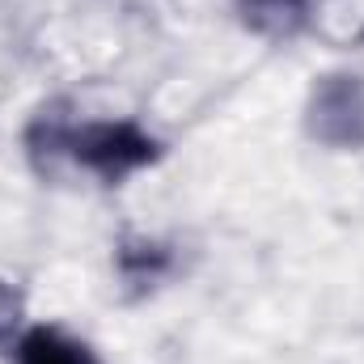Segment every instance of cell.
Masks as SVG:
<instances>
[{
  "label": "cell",
  "mask_w": 364,
  "mask_h": 364,
  "mask_svg": "<svg viewBox=\"0 0 364 364\" xmlns=\"http://www.w3.org/2000/svg\"><path fill=\"white\" fill-rule=\"evenodd\" d=\"M30 149L47 157H68L73 166L90 170L106 186H119L123 178L140 174L161 157L157 136H149L132 119H60V114H38L30 127Z\"/></svg>",
  "instance_id": "cell-1"
},
{
  "label": "cell",
  "mask_w": 364,
  "mask_h": 364,
  "mask_svg": "<svg viewBox=\"0 0 364 364\" xmlns=\"http://www.w3.org/2000/svg\"><path fill=\"white\" fill-rule=\"evenodd\" d=\"M305 127L326 149H364V77H322L305 102Z\"/></svg>",
  "instance_id": "cell-2"
},
{
  "label": "cell",
  "mask_w": 364,
  "mask_h": 364,
  "mask_svg": "<svg viewBox=\"0 0 364 364\" xmlns=\"http://www.w3.org/2000/svg\"><path fill=\"white\" fill-rule=\"evenodd\" d=\"M233 9L242 26L263 38H292L314 17V0H233Z\"/></svg>",
  "instance_id": "cell-3"
},
{
  "label": "cell",
  "mask_w": 364,
  "mask_h": 364,
  "mask_svg": "<svg viewBox=\"0 0 364 364\" xmlns=\"http://www.w3.org/2000/svg\"><path fill=\"white\" fill-rule=\"evenodd\" d=\"M17 364H97V356L60 326H30L17 335Z\"/></svg>",
  "instance_id": "cell-4"
},
{
  "label": "cell",
  "mask_w": 364,
  "mask_h": 364,
  "mask_svg": "<svg viewBox=\"0 0 364 364\" xmlns=\"http://www.w3.org/2000/svg\"><path fill=\"white\" fill-rule=\"evenodd\" d=\"M119 272L132 284H153L170 272V250L161 242H123L119 246Z\"/></svg>",
  "instance_id": "cell-5"
},
{
  "label": "cell",
  "mask_w": 364,
  "mask_h": 364,
  "mask_svg": "<svg viewBox=\"0 0 364 364\" xmlns=\"http://www.w3.org/2000/svg\"><path fill=\"white\" fill-rule=\"evenodd\" d=\"M17 322H21V296L0 279V343H9L17 335Z\"/></svg>",
  "instance_id": "cell-6"
}]
</instances>
